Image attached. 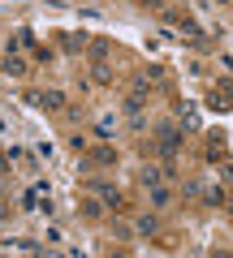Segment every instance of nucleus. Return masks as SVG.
<instances>
[{
  "label": "nucleus",
  "instance_id": "obj_4",
  "mask_svg": "<svg viewBox=\"0 0 233 258\" xmlns=\"http://www.w3.org/2000/svg\"><path fill=\"white\" fill-rule=\"evenodd\" d=\"M164 176H173V168H151V164H147V168H143V172H138V181L147 185V189H156V185L164 181Z\"/></svg>",
  "mask_w": 233,
  "mask_h": 258
},
{
  "label": "nucleus",
  "instance_id": "obj_14",
  "mask_svg": "<svg viewBox=\"0 0 233 258\" xmlns=\"http://www.w3.org/2000/svg\"><path fill=\"white\" fill-rule=\"evenodd\" d=\"M138 232H143V237H151V232H156V215H143V220H138Z\"/></svg>",
  "mask_w": 233,
  "mask_h": 258
},
{
  "label": "nucleus",
  "instance_id": "obj_11",
  "mask_svg": "<svg viewBox=\"0 0 233 258\" xmlns=\"http://www.w3.org/2000/svg\"><path fill=\"white\" fill-rule=\"evenodd\" d=\"M43 108H65V95L61 91H43Z\"/></svg>",
  "mask_w": 233,
  "mask_h": 258
},
{
  "label": "nucleus",
  "instance_id": "obj_13",
  "mask_svg": "<svg viewBox=\"0 0 233 258\" xmlns=\"http://www.w3.org/2000/svg\"><path fill=\"white\" fill-rule=\"evenodd\" d=\"M78 211H82L86 220H91V215H100V203H95V198H82V207H78Z\"/></svg>",
  "mask_w": 233,
  "mask_h": 258
},
{
  "label": "nucleus",
  "instance_id": "obj_7",
  "mask_svg": "<svg viewBox=\"0 0 233 258\" xmlns=\"http://www.w3.org/2000/svg\"><path fill=\"white\" fill-rule=\"evenodd\" d=\"M121 108H125V112H130V116H138V112H143V108H147V99H143V91H134V95H130V99H125V103H121Z\"/></svg>",
  "mask_w": 233,
  "mask_h": 258
},
{
  "label": "nucleus",
  "instance_id": "obj_8",
  "mask_svg": "<svg viewBox=\"0 0 233 258\" xmlns=\"http://www.w3.org/2000/svg\"><path fill=\"white\" fill-rule=\"evenodd\" d=\"M91 159H95V164H117V151H112V147H95Z\"/></svg>",
  "mask_w": 233,
  "mask_h": 258
},
{
  "label": "nucleus",
  "instance_id": "obj_6",
  "mask_svg": "<svg viewBox=\"0 0 233 258\" xmlns=\"http://www.w3.org/2000/svg\"><path fill=\"white\" fill-rule=\"evenodd\" d=\"M86 52H91V60H95V64L108 60V39H91V43H86Z\"/></svg>",
  "mask_w": 233,
  "mask_h": 258
},
{
  "label": "nucleus",
  "instance_id": "obj_3",
  "mask_svg": "<svg viewBox=\"0 0 233 258\" xmlns=\"http://www.w3.org/2000/svg\"><path fill=\"white\" fill-rule=\"evenodd\" d=\"M212 108H233V78L216 82V91H212Z\"/></svg>",
  "mask_w": 233,
  "mask_h": 258
},
{
  "label": "nucleus",
  "instance_id": "obj_12",
  "mask_svg": "<svg viewBox=\"0 0 233 258\" xmlns=\"http://www.w3.org/2000/svg\"><path fill=\"white\" fill-rule=\"evenodd\" d=\"M30 43H35V35H30V30H18V39L9 43V52H13V47H30Z\"/></svg>",
  "mask_w": 233,
  "mask_h": 258
},
{
  "label": "nucleus",
  "instance_id": "obj_15",
  "mask_svg": "<svg viewBox=\"0 0 233 258\" xmlns=\"http://www.w3.org/2000/svg\"><path fill=\"white\" fill-rule=\"evenodd\" d=\"M203 198H207L212 207H224V194H220V189H203Z\"/></svg>",
  "mask_w": 233,
  "mask_h": 258
},
{
  "label": "nucleus",
  "instance_id": "obj_2",
  "mask_svg": "<svg viewBox=\"0 0 233 258\" xmlns=\"http://www.w3.org/2000/svg\"><path fill=\"white\" fill-rule=\"evenodd\" d=\"M91 194L100 198L104 207H121V203H125V198H121V189H117V185H108V181H91Z\"/></svg>",
  "mask_w": 233,
  "mask_h": 258
},
{
  "label": "nucleus",
  "instance_id": "obj_18",
  "mask_svg": "<svg viewBox=\"0 0 233 258\" xmlns=\"http://www.w3.org/2000/svg\"><path fill=\"white\" fill-rule=\"evenodd\" d=\"M220 176H224V181L233 185V164H224V168H220Z\"/></svg>",
  "mask_w": 233,
  "mask_h": 258
},
{
  "label": "nucleus",
  "instance_id": "obj_20",
  "mask_svg": "<svg viewBox=\"0 0 233 258\" xmlns=\"http://www.w3.org/2000/svg\"><path fill=\"white\" fill-rule=\"evenodd\" d=\"M0 194H5V159H0Z\"/></svg>",
  "mask_w": 233,
  "mask_h": 258
},
{
  "label": "nucleus",
  "instance_id": "obj_17",
  "mask_svg": "<svg viewBox=\"0 0 233 258\" xmlns=\"http://www.w3.org/2000/svg\"><path fill=\"white\" fill-rule=\"evenodd\" d=\"M65 47H69V52H78V47H86V35H82V39H78V35H69V39H65Z\"/></svg>",
  "mask_w": 233,
  "mask_h": 258
},
{
  "label": "nucleus",
  "instance_id": "obj_5",
  "mask_svg": "<svg viewBox=\"0 0 233 258\" xmlns=\"http://www.w3.org/2000/svg\"><path fill=\"white\" fill-rule=\"evenodd\" d=\"M224 151H229V147H224V138H220V134H212V142H207V159H212V164H220Z\"/></svg>",
  "mask_w": 233,
  "mask_h": 258
},
{
  "label": "nucleus",
  "instance_id": "obj_16",
  "mask_svg": "<svg viewBox=\"0 0 233 258\" xmlns=\"http://www.w3.org/2000/svg\"><path fill=\"white\" fill-rule=\"evenodd\" d=\"M151 203H156V207H168V189H160V185H156V194H151Z\"/></svg>",
  "mask_w": 233,
  "mask_h": 258
},
{
  "label": "nucleus",
  "instance_id": "obj_19",
  "mask_svg": "<svg viewBox=\"0 0 233 258\" xmlns=\"http://www.w3.org/2000/svg\"><path fill=\"white\" fill-rule=\"evenodd\" d=\"M143 5H147V9H164L168 0H143Z\"/></svg>",
  "mask_w": 233,
  "mask_h": 258
},
{
  "label": "nucleus",
  "instance_id": "obj_1",
  "mask_svg": "<svg viewBox=\"0 0 233 258\" xmlns=\"http://www.w3.org/2000/svg\"><path fill=\"white\" fill-rule=\"evenodd\" d=\"M156 147H160V155H164V159H173V155H177V147H181V129L168 125V120H164V125H156Z\"/></svg>",
  "mask_w": 233,
  "mask_h": 258
},
{
  "label": "nucleus",
  "instance_id": "obj_10",
  "mask_svg": "<svg viewBox=\"0 0 233 258\" xmlns=\"http://www.w3.org/2000/svg\"><path fill=\"white\" fill-rule=\"evenodd\" d=\"M177 116L186 120V129H199V112H195V108H186V103H181V108H177Z\"/></svg>",
  "mask_w": 233,
  "mask_h": 258
},
{
  "label": "nucleus",
  "instance_id": "obj_9",
  "mask_svg": "<svg viewBox=\"0 0 233 258\" xmlns=\"http://www.w3.org/2000/svg\"><path fill=\"white\" fill-rule=\"evenodd\" d=\"M5 74H18V78H22V74H26V60L9 52V60H5Z\"/></svg>",
  "mask_w": 233,
  "mask_h": 258
}]
</instances>
